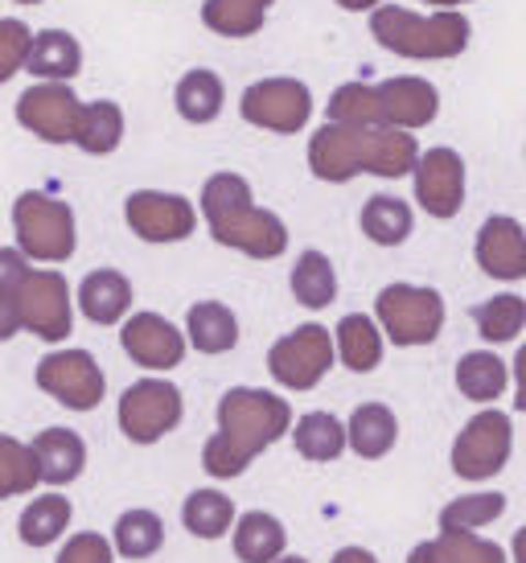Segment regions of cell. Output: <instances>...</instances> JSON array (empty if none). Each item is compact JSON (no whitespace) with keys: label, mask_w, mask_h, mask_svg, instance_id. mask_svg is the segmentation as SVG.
<instances>
[{"label":"cell","mask_w":526,"mask_h":563,"mask_svg":"<svg viewBox=\"0 0 526 563\" xmlns=\"http://www.w3.org/2000/svg\"><path fill=\"white\" fill-rule=\"evenodd\" d=\"M218 432L201 449V470L231 482L243 477L248 465L263 449H272L276 440L293 432V407L284 395L255 391V387H231L218 399Z\"/></svg>","instance_id":"1"},{"label":"cell","mask_w":526,"mask_h":563,"mask_svg":"<svg viewBox=\"0 0 526 563\" xmlns=\"http://www.w3.org/2000/svg\"><path fill=\"white\" fill-rule=\"evenodd\" d=\"M419 144L412 132L387 124H329L313 132L309 141V169L317 181L329 186H346L358 173L371 177H387L399 181L416 169Z\"/></svg>","instance_id":"2"},{"label":"cell","mask_w":526,"mask_h":563,"mask_svg":"<svg viewBox=\"0 0 526 563\" xmlns=\"http://www.w3.org/2000/svg\"><path fill=\"white\" fill-rule=\"evenodd\" d=\"M201 219L215 243L243 251L248 260H280L288 251V227L280 214L255 206L243 173H215L201 186Z\"/></svg>","instance_id":"3"},{"label":"cell","mask_w":526,"mask_h":563,"mask_svg":"<svg viewBox=\"0 0 526 563\" xmlns=\"http://www.w3.org/2000/svg\"><path fill=\"white\" fill-rule=\"evenodd\" d=\"M374 42L412 63H449L469 49V16L457 9H436V13H412L403 4H379L371 13Z\"/></svg>","instance_id":"4"},{"label":"cell","mask_w":526,"mask_h":563,"mask_svg":"<svg viewBox=\"0 0 526 563\" xmlns=\"http://www.w3.org/2000/svg\"><path fill=\"white\" fill-rule=\"evenodd\" d=\"M13 231L17 247L37 264H66L78 247L75 210L63 198H50L37 189L21 194L13 202Z\"/></svg>","instance_id":"5"},{"label":"cell","mask_w":526,"mask_h":563,"mask_svg":"<svg viewBox=\"0 0 526 563\" xmlns=\"http://www.w3.org/2000/svg\"><path fill=\"white\" fill-rule=\"evenodd\" d=\"M374 321L399 350L432 345L445 329V297L419 284H387L374 297Z\"/></svg>","instance_id":"6"},{"label":"cell","mask_w":526,"mask_h":563,"mask_svg":"<svg viewBox=\"0 0 526 563\" xmlns=\"http://www.w3.org/2000/svg\"><path fill=\"white\" fill-rule=\"evenodd\" d=\"M17 313H21V329H30L33 338L58 345L70 338L75 329V305H70V284L63 272L54 267H30V276L21 280L13 292Z\"/></svg>","instance_id":"7"},{"label":"cell","mask_w":526,"mask_h":563,"mask_svg":"<svg viewBox=\"0 0 526 563\" xmlns=\"http://www.w3.org/2000/svg\"><path fill=\"white\" fill-rule=\"evenodd\" d=\"M514 449V423L506 411H478L461 428V437L452 440V473L461 482H490L506 470Z\"/></svg>","instance_id":"8"},{"label":"cell","mask_w":526,"mask_h":563,"mask_svg":"<svg viewBox=\"0 0 526 563\" xmlns=\"http://www.w3.org/2000/svg\"><path fill=\"white\" fill-rule=\"evenodd\" d=\"M338 358L333 350V333L326 325H309L284 333L272 350H267V371L284 391H313L321 378L329 375V366Z\"/></svg>","instance_id":"9"},{"label":"cell","mask_w":526,"mask_h":563,"mask_svg":"<svg viewBox=\"0 0 526 563\" xmlns=\"http://www.w3.org/2000/svg\"><path fill=\"white\" fill-rule=\"evenodd\" d=\"M120 432L132 444H156L165 440L186 416V399L182 391L165 383V378H140L120 395Z\"/></svg>","instance_id":"10"},{"label":"cell","mask_w":526,"mask_h":563,"mask_svg":"<svg viewBox=\"0 0 526 563\" xmlns=\"http://www.w3.org/2000/svg\"><path fill=\"white\" fill-rule=\"evenodd\" d=\"M239 115L248 120L251 128H263V132H276V136H293V132H305V124L313 120V91L309 82L300 79H260L251 82L243 99H239Z\"/></svg>","instance_id":"11"},{"label":"cell","mask_w":526,"mask_h":563,"mask_svg":"<svg viewBox=\"0 0 526 563\" xmlns=\"http://www.w3.org/2000/svg\"><path fill=\"white\" fill-rule=\"evenodd\" d=\"M37 387L70 411H95L108 395V378L87 350H54L37 362Z\"/></svg>","instance_id":"12"},{"label":"cell","mask_w":526,"mask_h":563,"mask_svg":"<svg viewBox=\"0 0 526 563\" xmlns=\"http://www.w3.org/2000/svg\"><path fill=\"white\" fill-rule=\"evenodd\" d=\"M124 219L132 235L144 243H182L198 231V210L182 194L165 189H132L124 202Z\"/></svg>","instance_id":"13"},{"label":"cell","mask_w":526,"mask_h":563,"mask_svg":"<svg viewBox=\"0 0 526 563\" xmlns=\"http://www.w3.org/2000/svg\"><path fill=\"white\" fill-rule=\"evenodd\" d=\"M17 124L33 132L46 144H75L78 111L83 99L75 95L70 82H33L30 91H21L17 99Z\"/></svg>","instance_id":"14"},{"label":"cell","mask_w":526,"mask_h":563,"mask_svg":"<svg viewBox=\"0 0 526 563\" xmlns=\"http://www.w3.org/2000/svg\"><path fill=\"white\" fill-rule=\"evenodd\" d=\"M412 177H416V202L428 219L449 222V219L461 214V206H464V161H461L457 148L440 144V148L419 153Z\"/></svg>","instance_id":"15"},{"label":"cell","mask_w":526,"mask_h":563,"mask_svg":"<svg viewBox=\"0 0 526 563\" xmlns=\"http://www.w3.org/2000/svg\"><path fill=\"white\" fill-rule=\"evenodd\" d=\"M124 354L144 371H173L186 358V333L161 313H132L120 329Z\"/></svg>","instance_id":"16"},{"label":"cell","mask_w":526,"mask_h":563,"mask_svg":"<svg viewBox=\"0 0 526 563\" xmlns=\"http://www.w3.org/2000/svg\"><path fill=\"white\" fill-rule=\"evenodd\" d=\"M379 95V124L419 132L440 115V91L419 75H395L387 82H374Z\"/></svg>","instance_id":"17"},{"label":"cell","mask_w":526,"mask_h":563,"mask_svg":"<svg viewBox=\"0 0 526 563\" xmlns=\"http://www.w3.org/2000/svg\"><path fill=\"white\" fill-rule=\"evenodd\" d=\"M478 267L502 284L526 280V227L511 214H494L481 222L478 243H473Z\"/></svg>","instance_id":"18"},{"label":"cell","mask_w":526,"mask_h":563,"mask_svg":"<svg viewBox=\"0 0 526 563\" xmlns=\"http://www.w3.org/2000/svg\"><path fill=\"white\" fill-rule=\"evenodd\" d=\"M78 309L91 325H120L132 313V280L116 267L87 272L78 284Z\"/></svg>","instance_id":"19"},{"label":"cell","mask_w":526,"mask_h":563,"mask_svg":"<svg viewBox=\"0 0 526 563\" xmlns=\"http://www.w3.org/2000/svg\"><path fill=\"white\" fill-rule=\"evenodd\" d=\"M30 449L37 461V477L46 485H70L87 470V444L70 428H42Z\"/></svg>","instance_id":"20"},{"label":"cell","mask_w":526,"mask_h":563,"mask_svg":"<svg viewBox=\"0 0 526 563\" xmlns=\"http://www.w3.org/2000/svg\"><path fill=\"white\" fill-rule=\"evenodd\" d=\"M25 70L42 82H70L83 70V46H78V37L66 30L33 33Z\"/></svg>","instance_id":"21"},{"label":"cell","mask_w":526,"mask_h":563,"mask_svg":"<svg viewBox=\"0 0 526 563\" xmlns=\"http://www.w3.org/2000/svg\"><path fill=\"white\" fill-rule=\"evenodd\" d=\"M399 440V420L387 404H362L346 423V449H354L362 461H383Z\"/></svg>","instance_id":"22"},{"label":"cell","mask_w":526,"mask_h":563,"mask_svg":"<svg viewBox=\"0 0 526 563\" xmlns=\"http://www.w3.org/2000/svg\"><path fill=\"white\" fill-rule=\"evenodd\" d=\"M124 108L116 99H95L83 103L75 128V148H83L87 157H111L120 144H124Z\"/></svg>","instance_id":"23"},{"label":"cell","mask_w":526,"mask_h":563,"mask_svg":"<svg viewBox=\"0 0 526 563\" xmlns=\"http://www.w3.org/2000/svg\"><path fill=\"white\" fill-rule=\"evenodd\" d=\"M333 350H338L346 371L371 375L374 366L383 362V329L366 313H346L338 321V333H333Z\"/></svg>","instance_id":"24"},{"label":"cell","mask_w":526,"mask_h":563,"mask_svg":"<svg viewBox=\"0 0 526 563\" xmlns=\"http://www.w3.org/2000/svg\"><path fill=\"white\" fill-rule=\"evenodd\" d=\"M173 108H177V115L186 120V124H215L218 115H222V108H227V87H222V79H218L215 70H206V66H198V70H186L182 79H177V87H173Z\"/></svg>","instance_id":"25"},{"label":"cell","mask_w":526,"mask_h":563,"mask_svg":"<svg viewBox=\"0 0 526 563\" xmlns=\"http://www.w3.org/2000/svg\"><path fill=\"white\" fill-rule=\"evenodd\" d=\"M186 342L198 354H227L239 345V321L222 300H198L186 313Z\"/></svg>","instance_id":"26"},{"label":"cell","mask_w":526,"mask_h":563,"mask_svg":"<svg viewBox=\"0 0 526 563\" xmlns=\"http://www.w3.org/2000/svg\"><path fill=\"white\" fill-rule=\"evenodd\" d=\"M288 548V531L276 515L248 510L234 518V555L243 563H272Z\"/></svg>","instance_id":"27"},{"label":"cell","mask_w":526,"mask_h":563,"mask_svg":"<svg viewBox=\"0 0 526 563\" xmlns=\"http://www.w3.org/2000/svg\"><path fill=\"white\" fill-rule=\"evenodd\" d=\"M358 227L362 235L371 239L374 247H399L407 243V235L416 231V214L403 198H391V194H374L366 198L362 214H358Z\"/></svg>","instance_id":"28"},{"label":"cell","mask_w":526,"mask_h":563,"mask_svg":"<svg viewBox=\"0 0 526 563\" xmlns=\"http://www.w3.org/2000/svg\"><path fill=\"white\" fill-rule=\"evenodd\" d=\"M288 284H293L296 305H305L313 313H317V309H329V305L338 300V272H333L326 251H317V247L296 255Z\"/></svg>","instance_id":"29"},{"label":"cell","mask_w":526,"mask_h":563,"mask_svg":"<svg viewBox=\"0 0 526 563\" xmlns=\"http://www.w3.org/2000/svg\"><path fill=\"white\" fill-rule=\"evenodd\" d=\"M70 515H75V506H70L66 494H42V498H33L30 506L21 510L17 534H21L25 548H50V543H58L66 534Z\"/></svg>","instance_id":"30"},{"label":"cell","mask_w":526,"mask_h":563,"mask_svg":"<svg viewBox=\"0 0 526 563\" xmlns=\"http://www.w3.org/2000/svg\"><path fill=\"white\" fill-rule=\"evenodd\" d=\"M511 371L494 350H473L457 362V391L473 404H497V395H506Z\"/></svg>","instance_id":"31"},{"label":"cell","mask_w":526,"mask_h":563,"mask_svg":"<svg viewBox=\"0 0 526 563\" xmlns=\"http://www.w3.org/2000/svg\"><path fill=\"white\" fill-rule=\"evenodd\" d=\"M293 444L296 453L313 461V465H329L346 453V423L329 411H309L293 423Z\"/></svg>","instance_id":"32"},{"label":"cell","mask_w":526,"mask_h":563,"mask_svg":"<svg viewBox=\"0 0 526 563\" xmlns=\"http://www.w3.org/2000/svg\"><path fill=\"white\" fill-rule=\"evenodd\" d=\"M276 0H206L201 25L218 37H255Z\"/></svg>","instance_id":"33"},{"label":"cell","mask_w":526,"mask_h":563,"mask_svg":"<svg viewBox=\"0 0 526 563\" xmlns=\"http://www.w3.org/2000/svg\"><path fill=\"white\" fill-rule=\"evenodd\" d=\"M473 325L490 345H506L514 342L526 329V297L518 292H502V297H490L485 305L473 309Z\"/></svg>","instance_id":"34"},{"label":"cell","mask_w":526,"mask_h":563,"mask_svg":"<svg viewBox=\"0 0 526 563\" xmlns=\"http://www.w3.org/2000/svg\"><path fill=\"white\" fill-rule=\"evenodd\" d=\"M165 548V522L153 510H124L116 518V551L124 560H153Z\"/></svg>","instance_id":"35"},{"label":"cell","mask_w":526,"mask_h":563,"mask_svg":"<svg viewBox=\"0 0 526 563\" xmlns=\"http://www.w3.org/2000/svg\"><path fill=\"white\" fill-rule=\"evenodd\" d=\"M182 522L198 539H222L234 522V501L227 494H218V489H194L186 506H182Z\"/></svg>","instance_id":"36"},{"label":"cell","mask_w":526,"mask_h":563,"mask_svg":"<svg viewBox=\"0 0 526 563\" xmlns=\"http://www.w3.org/2000/svg\"><path fill=\"white\" fill-rule=\"evenodd\" d=\"M506 515V494H464L440 510V531H481Z\"/></svg>","instance_id":"37"},{"label":"cell","mask_w":526,"mask_h":563,"mask_svg":"<svg viewBox=\"0 0 526 563\" xmlns=\"http://www.w3.org/2000/svg\"><path fill=\"white\" fill-rule=\"evenodd\" d=\"M37 482L42 477H37V461H33L30 444H21L17 437H0V501L17 498V494H33Z\"/></svg>","instance_id":"38"},{"label":"cell","mask_w":526,"mask_h":563,"mask_svg":"<svg viewBox=\"0 0 526 563\" xmlns=\"http://www.w3.org/2000/svg\"><path fill=\"white\" fill-rule=\"evenodd\" d=\"M326 120L329 124H379L374 82H341L338 91L329 95Z\"/></svg>","instance_id":"39"},{"label":"cell","mask_w":526,"mask_h":563,"mask_svg":"<svg viewBox=\"0 0 526 563\" xmlns=\"http://www.w3.org/2000/svg\"><path fill=\"white\" fill-rule=\"evenodd\" d=\"M30 42H33V30L21 16H0V87L25 70Z\"/></svg>","instance_id":"40"},{"label":"cell","mask_w":526,"mask_h":563,"mask_svg":"<svg viewBox=\"0 0 526 563\" xmlns=\"http://www.w3.org/2000/svg\"><path fill=\"white\" fill-rule=\"evenodd\" d=\"M440 551L449 563H506V551L478 531H440Z\"/></svg>","instance_id":"41"},{"label":"cell","mask_w":526,"mask_h":563,"mask_svg":"<svg viewBox=\"0 0 526 563\" xmlns=\"http://www.w3.org/2000/svg\"><path fill=\"white\" fill-rule=\"evenodd\" d=\"M58 563H111V543L95 531H78L66 539Z\"/></svg>","instance_id":"42"},{"label":"cell","mask_w":526,"mask_h":563,"mask_svg":"<svg viewBox=\"0 0 526 563\" xmlns=\"http://www.w3.org/2000/svg\"><path fill=\"white\" fill-rule=\"evenodd\" d=\"M25 276H30V255L21 247H0V292L13 297Z\"/></svg>","instance_id":"43"},{"label":"cell","mask_w":526,"mask_h":563,"mask_svg":"<svg viewBox=\"0 0 526 563\" xmlns=\"http://www.w3.org/2000/svg\"><path fill=\"white\" fill-rule=\"evenodd\" d=\"M21 333V313H17V300L9 292H0V342H9Z\"/></svg>","instance_id":"44"},{"label":"cell","mask_w":526,"mask_h":563,"mask_svg":"<svg viewBox=\"0 0 526 563\" xmlns=\"http://www.w3.org/2000/svg\"><path fill=\"white\" fill-rule=\"evenodd\" d=\"M514 387H518V395H514V407H518V411H526V345H518V354H514Z\"/></svg>","instance_id":"45"},{"label":"cell","mask_w":526,"mask_h":563,"mask_svg":"<svg viewBox=\"0 0 526 563\" xmlns=\"http://www.w3.org/2000/svg\"><path fill=\"white\" fill-rule=\"evenodd\" d=\"M407 563H449V560H445L440 543H436V539H428V543H416V548H412Z\"/></svg>","instance_id":"46"},{"label":"cell","mask_w":526,"mask_h":563,"mask_svg":"<svg viewBox=\"0 0 526 563\" xmlns=\"http://www.w3.org/2000/svg\"><path fill=\"white\" fill-rule=\"evenodd\" d=\"M329 563H379L366 548H341Z\"/></svg>","instance_id":"47"},{"label":"cell","mask_w":526,"mask_h":563,"mask_svg":"<svg viewBox=\"0 0 526 563\" xmlns=\"http://www.w3.org/2000/svg\"><path fill=\"white\" fill-rule=\"evenodd\" d=\"M338 9H346V13H374L383 0H333Z\"/></svg>","instance_id":"48"},{"label":"cell","mask_w":526,"mask_h":563,"mask_svg":"<svg viewBox=\"0 0 526 563\" xmlns=\"http://www.w3.org/2000/svg\"><path fill=\"white\" fill-rule=\"evenodd\" d=\"M511 551H514V563H526V527H523L518 534H514Z\"/></svg>","instance_id":"49"},{"label":"cell","mask_w":526,"mask_h":563,"mask_svg":"<svg viewBox=\"0 0 526 563\" xmlns=\"http://www.w3.org/2000/svg\"><path fill=\"white\" fill-rule=\"evenodd\" d=\"M428 4H436V9H461L469 0H428Z\"/></svg>","instance_id":"50"},{"label":"cell","mask_w":526,"mask_h":563,"mask_svg":"<svg viewBox=\"0 0 526 563\" xmlns=\"http://www.w3.org/2000/svg\"><path fill=\"white\" fill-rule=\"evenodd\" d=\"M272 563H309V560H300V555H280V560H272Z\"/></svg>","instance_id":"51"},{"label":"cell","mask_w":526,"mask_h":563,"mask_svg":"<svg viewBox=\"0 0 526 563\" xmlns=\"http://www.w3.org/2000/svg\"><path fill=\"white\" fill-rule=\"evenodd\" d=\"M17 4H46V0H17Z\"/></svg>","instance_id":"52"}]
</instances>
